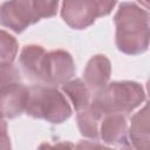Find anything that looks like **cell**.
<instances>
[{"label":"cell","mask_w":150,"mask_h":150,"mask_svg":"<svg viewBox=\"0 0 150 150\" xmlns=\"http://www.w3.org/2000/svg\"><path fill=\"white\" fill-rule=\"evenodd\" d=\"M28 87L21 81L0 87V115L5 118H15L25 111Z\"/></svg>","instance_id":"obj_7"},{"label":"cell","mask_w":150,"mask_h":150,"mask_svg":"<svg viewBox=\"0 0 150 150\" xmlns=\"http://www.w3.org/2000/svg\"><path fill=\"white\" fill-rule=\"evenodd\" d=\"M18 50L19 43L16 39L8 32L0 29V64L13 62Z\"/></svg>","instance_id":"obj_14"},{"label":"cell","mask_w":150,"mask_h":150,"mask_svg":"<svg viewBox=\"0 0 150 150\" xmlns=\"http://www.w3.org/2000/svg\"><path fill=\"white\" fill-rule=\"evenodd\" d=\"M149 130V107L148 103H145V105L130 120V127L128 129L130 146L138 150H148L150 141Z\"/></svg>","instance_id":"obj_11"},{"label":"cell","mask_w":150,"mask_h":150,"mask_svg":"<svg viewBox=\"0 0 150 150\" xmlns=\"http://www.w3.org/2000/svg\"><path fill=\"white\" fill-rule=\"evenodd\" d=\"M0 149H11V139L7 132V123L5 117L0 115Z\"/></svg>","instance_id":"obj_16"},{"label":"cell","mask_w":150,"mask_h":150,"mask_svg":"<svg viewBox=\"0 0 150 150\" xmlns=\"http://www.w3.org/2000/svg\"><path fill=\"white\" fill-rule=\"evenodd\" d=\"M62 91L69 97L76 111L83 110L90 104V89L81 79H74L62 84Z\"/></svg>","instance_id":"obj_13"},{"label":"cell","mask_w":150,"mask_h":150,"mask_svg":"<svg viewBox=\"0 0 150 150\" xmlns=\"http://www.w3.org/2000/svg\"><path fill=\"white\" fill-rule=\"evenodd\" d=\"M75 73V62L68 52L63 49L47 52L41 84L57 87L59 84H63L64 82L69 81Z\"/></svg>","instance_id":"obj_5"},{"label":"cell","mask_w":150,"mask_h":150,"mask_svg":"<svg viewBox=\"0 0 150 150\" xmlns=\"http://www.w3.org/2000/svg\"><path fill=\"white\" fill-rule=\"evenodd\" d=\"M138 1H139L145 8H148V0H138Z\"/></svg>","instance_id":"obj_18"},{"label":"cell","mask_w":150,"mask_h":150,"mask_svg":"<svg viewBox=\"0 0 150 150\" xmlns=\"http://www.w3.org/2000/svg\"><path fill=\"white\" fill-rule=\"evenodd\" d=\"M103 115L93 108L90 104L83 110L77 111V127L82 136L91 139L100 137V122Z\"/></svg>","instance_id":"obj_12"},{"label":"cell","mask_w":150,"mask_h":150,"mask_svg":"<svg viewBox=\"0 0 150 150\" xmlns=\"http://www.w3.org/2000/svg\"><path fill=\"white\" fill-rule=\"evenodd\" d=\"M25 112L33 118L60 124L71 116V108L56 87L39 83L28 88Z\"/></svg>","instance_id":"obj_4"},{"label":"cell","mask_w":150,"mask_h":150,"mask_svg":"<svg viewBox=\"0 0 150 150\" xmlns=\"http://www.w3.org/2000/svg\"><path fill=\"white\" fill-rule=\"evenodd\" d=\"M63 21L73 29H84L100 18L95 0H63L61 8Z\"/></svg>","instance_id":"obj_6"},{"label":"cell","mask_w":150,"mask_h":150,"mask_svg":"<svg viewBox=\"0 0 150 150\" xmlns=\"http://www.w3.org/2000/svg\"><path fill=\"white\" fill-rule=\"evenodd\" d=\"M46 54V49L39 45H27L22 48L19 56V63L28 80L40 84L42 83Z\"/></svg>","instance_id":"obj_9"},{"label":"cell","mask_w":150,"mask_h":150,"mask_svg":"<svg viewBox=\"0 0 150 150\" xmlns=\"http://www.w3.org/2000/svg\"><path fill=\"white\" fill-rule=\"evenodd\" d=\"M145 101L143 86L135 81H114L95 91L90 105L103 116L107 114H128Z\"/></svg>","instance_id":"obj_2"},{"label":"cell","mask_w":150,"mask_h":150,"mask_svg":"<svg viewBox=\"0 0 150 150\" xmlns=\"http://www.w3.org/2000/svg\"><path fill=\"white\" fill-rule=\"evenodd\" d=\"M18 81H21L20 70L13 64V62L0 64V87Z\"/></svg>","instance_id":"obj_15"},{"label":"cell","mask_w":150,"mask_h":150,"mask_svg":"<svg viewBox=\"0 0 150 150\" xmlns=\"http://www.w3.org/2000/svg\"><path fill=\"white\" fill-rule=\"evenodd\" d=\"M95 2L97 5L100 18H101V16H105L111 13L115 5L117 4V0H95Z\"/></svg>","instance_id":"obj_17"},{"label":"cell","mask_w":150,"mask_h":150,"mask_svg":"<svg viewBox=\"0 0 150 150\" xmlns=\"http://www.w3.org/2000/svg\"><path fill=\"white\" fill-rule=\"evenodd\" d=\"M100 123V137L104 143L122 148L130 146L124 114H107Z\"/></svg>","instance_id":"obj_8"},{"label":"cell","mask_w":150,"mask_h":150,"mask_svg":"<svg viewBox=\"0 0 150 150\" xmlns=\"http://www.w3.org/2000/svg\"><path fill=\"white\" fill-rule=\"evenodd\" d=\"M60 0H7L0 6V25L15 33L56 14Z\"/></svg>","instance_id":"obj_3"},{"label":"cell","mask_w":150,"mask_h":150,"mask_svg":"<svg viewBox=\"0 0 150 150\" xmlns=\"http://www.w3.org/2000/svg\"><path fill=\"white\" fill-rule=\"evenodd\" d=\"M115 43L127 55H139L149 47V13L135 2H122L114 16Z\"/></svg>","instance_id":"obj_1"},{"label":"cell","mask_w":150,"mask_h":150,"mask_svg":"<svg viewBox=\"0 0 150 150\" xmlns=\"http://www.w3.org/2000/svg\"><path fill=\"white\" fill-rule=\"evenodd\" d=\"M111 75V63L103 54L94 55L87 63L83 70L84 83L91 91H97L103 88Z\"/></svg>","instance_id":"obj_10"}]
</instances>
